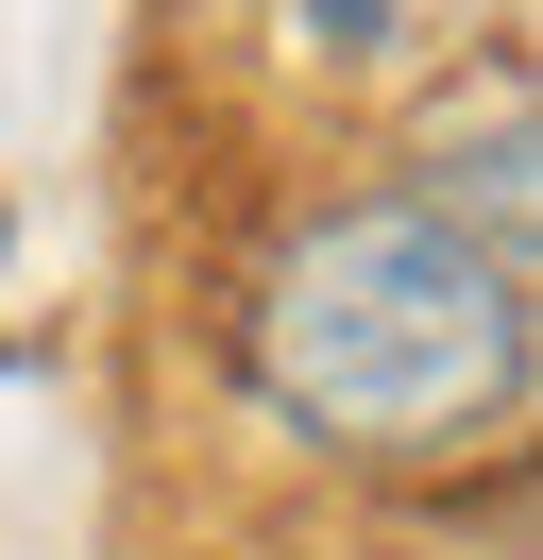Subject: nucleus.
Returning <instances> with one entry per match:
<instances>
[{"label":"nucleus","mask_w":543,"mask_h":560,"mask_svg":"<svg viewBox=\"0 0 543 560\" xmlns=\"http://www.w3.org/2000/svg\"><path fill=\"white\" fill-rule=\"evenodd\" d=\"M238 374L305 458L441 476L527 424V255L459 238L407 187H339L238 289Z\"/></svg>","instance_id":"obj_1"},{"label":"nucleus","mask_w":543,"mask_h":560,"mask_svg":"<svg viewBox=\"0 0 543 560\" xmlns=\"http://www.w3.org/2000/svg\"><path fill=\"white\" fill-rule=\"evenodd\" d=\"M407 18H425V0H272V35H289V51H323V69H391V51H407Z\"/></svg>","instance_id":"obj_2"},{"label":"nucleus","mask_w":543,"mask_h":560,"mask_svg":"<svg viewBox=\"0 0 543 560\" xmlns=\"http://www.w3.org/2000/svg\"><path fill=\"white\" fill-rule=\"evenodd\" d=\"M0 255H18V205H0Z\"/></svg>","instance_id":"obj_3"}]
</instances>
